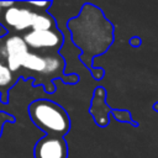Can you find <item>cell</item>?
I'll use <instances>...</instances> for the list:
<instances>
[{"mask_svg":"<svg viewBox=\"0 0 158 158\" xmlns=\"http://www.w3.org/2000/svg\"><path fill=\"white\" fill-rule=\"evenodd\" d=\"M28 4L32 5V6H37V7H48V6L52 5L51 1H31Z\"/></svg>","mask_w":158,"mask_h":158,"instance_id":"obj_15","label":"cell"},{"mask_svg":"<svg viewBox=\"0 0 158 158\" xmlns=\"http://www.w3.org/2000/svg\"><path fill=\"white\" fill-rule=\"evenodd\" d=\"M32 17H33V11L31 9L17 7L15 5L6 9V11L4 14L5 23L17 31H23V30L31 28Z\"/></svg>","mask_w":158,"mask_h":158,"instance_id":"obj_7","label":"cell"},{"mask_svg":"<svg viewBox=\"0 0 158 158\" xmlns=\"http://www.w3.org/2000/svg\"><path fill=\"white\" fill-rule=\"evenodd\" d=\"M153 109H154V110H156V111L158 112V101H157V102H156V104L153 105Z\"/></svg>","mask_w":158,"mask_h":158,"instance_id":"obj_18","label":"cell"},{"mask_svg":"<svg viewBox=\"0 0 158 158\" xmlns=\"http://www.w3.org/2000/svg\"><path fill=\"white\" fill-rule=\"evenodd\" d=\"M26 69L33 70L36 73H41L43 74L44 67H46V58L37 54V53H31L30 51L26 53L23 60H22V65Z\"/></svg>","mask_w":158,"mask_h":158,"instance_id":"obj_8","label":"cell"},{"mask_svg":"<svg viewBox=\"0 0 158 158\" xmlns=\"http://www.w3.org/2000/svg\"><path fill=\"white\" fill-rule=\"evenodd\" d=\"M6 121H14V117L10 116V115H6V114L0 112V136H1V132H2V125Z\"/></svg>","mask_w":158,"mask_h":158,"instance_id":"obj_14","label":"cell"},{"mask_svg":"<svg viewBox=\"0 0 158 158\" xmlns=\"http://www.w3.org/2000/svg\"><path fill=\"white\" fill-rule=\"evenodd\" d=\"M90 115L99 127H106L109 125V116L111 114L110 106L106 104V90L102 86H98L93 94L90 104Z\"/></svg>","mask_w":158,"mask_h":158,"instance_id":"obj_6","label":"cell"},{"mask_svg":"<svg viewBox=\"0 0 158 158\" xmlns=\"http://www.w3.org/2000/svg\"><path fill=\"white\" fill-rule=\"evenodd\" d=\"M28 115L32 122L49 136L64 137L70 130L67 111L54 101L38 99L30 104Z\"/></svg>","mask_w":158,"mask_h":158,"instance_id":"obj_2","label":"cell"},{"mask_svg":"<svg viewBox=\"0 0 158 158\" xmlns=\"http://www.w3.org/2000/svg\"><path fill=\"white\" fill-rule=\"evenodd\" d=\"M111 114L120 122H128V123H133L135 126H137V123H135L132 121V116H131L130 111H127V110H111Z\"/></svg>","mask_w":158,"mask_h":158,"instance_id":"obj_12","label":"cell"},{"mask_svg":"<svg viewBox=\"0 0 158 158\" xmlns=\"http://www.w3.org/2000/svg\"><path fill=\"white\" fill-rule=\"evenodd\" d=\"M0 11H1V7H0Z\"/></svg>","mask_w":158,"mask_h":158,"instance_id":"obj_19","label":"cell"},{"mask_svg":"<svg viewBox=\"0 0 158 158\" xmlns=\"http://www.w3.org/2000/svg\"><path fill=\"white\" fill-rule=\"evenodd\" d=\"M90 72H91L93 77H94L96 80H100V79L104 77V74H105L104 69H102V68H99V67H98V68H94V67H93V68L90 69Z\"/></svg>","mask_w":158,"mask_h":158,"instance_id":"obj_13","label":"cell"},{"mask_svg":"<svg viewBox=\"0 0 158 158\" xmlns=\"http://www.w3.org/2000/svg\"><path fill=\"white\" fill-rule=\"evenodd\" d=\"M46 58V67L43 70V74L51 75L54 74L63 68V60L58 57H44Z\"/></svg>","mask_w":158,"mask_h":158,"instance_id":"obj_10","label":"cell"},{"mask_svg":"<svg viewBox=\"0 0 158 158\" xmlns=\"http://www.w3.org/2000/svg\"><path fill=\"white\" fill-rule=\"evenodd\" d=\"M14 5H15V4L11 2V1H0V7H1V9L5 7V10L9 9V7H11V6H14Z\"/></svg>","mask_w":158,"mask_h":158,"instance_id":"obj_17","label":"cell"},{"mask_svg":"<svg viewBox=\"0 0 158 158\" xmlns=\"http://www.w3.org/2000/svg\"><path fill=\"white\" fill-rule=\"evenodd\" d=\"M12 81V72L7 68V65L2 64L0 60V88L7 86Z\"/></svg>","mask_w":158,"mask_h":158,"instance_id":"obj_11","label":"cell"},{"mask_svg":"<svg viewBox=\"0 0 158 158\" xmlns=\"http://www.w3.org/2000/svg\"><path fill=\"white\" fill-rule=\"evenodd\" d=\"M67 27L72 42L80 49V60L93 68V58L105 53L114 42V25L104 12L93 4H84L75 17H72Z\"/></svg>","mask_w":158,"mask_h":158,"instance_id":"obj_1","label":"cell"},{"mask_svg":"<svg viewBox=\"0 0 158 158\" xmlns=\"http://www.w3.org/2000/svg\"><path fill=\"white\" fill-rule=\"evenodd\" d=\"M35 158H68V144L63 137L49 136L40 138L33 148Z\"/></svg>","mask_w":158,"mask_h":158,"instance_id":"obj_3","label":"cell"},{"mask_svg":"<svg viewBox=\"0 0 158 158\" xmlns=\"http://www.w3.org/2000/svg\"><path fill=\"white\" fill-rule=\"evenodd\" d=\"M0 52L1 56L5 57L7 60V68L11 72H16L22 65V60L28 52V47L22 37L11 36L4 42Z\"/></svg>","mask_w":158,"mask_h":158,"instance_id":"obj_4","label":"cell"},{"mask_svg":"<svg viewBox=\"0 0 158 158\" xmlns=\"http://www.w3.org/2000/svg\"><path fill=\"white\" fill-rule=\"evenodd\" d=\"M31 28L33 31H46V30L56 28V23H54L53 17L49 16L48 14H41V12L33 11Z\"/></svg>","mask_w":158,"mask_h":158,"instance_id":"obj_9","label":"cell"},{"mask_svg":"<svg viewBox=\"0 0 158 158\" xmlns=\"http://www.w3.org/2000/svg\"><path fill=\"white\" fill-rule=\"evenodd\" d=\"M27 47L35 49L42 48H59L63 43V35L57 30H46V31H28L22 37Z\"/></svg>","mask_w":158,"mask_h":158,"instance_id":"obj_5","label":"cell"},{"mask_svg":"<svg viewBox=\"0 0 158 158\" xmlns=\"http://www.w3.org/2000/svg\"><path fill=\"white\" fill-rule=\"evenodd\" d=\"M130 44L133 46V47H138V46L141 44V40H139V37H131V40H130Z\"/></svg>","mask_w":158,"mask_h":158,"instance_id":"obj_16","label":"cell"}]
</instances>
